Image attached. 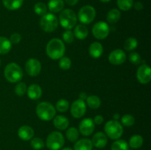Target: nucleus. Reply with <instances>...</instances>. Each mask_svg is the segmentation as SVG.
<instances>
[{
	"instance_id": "nucleus-3",
	"label": "nucleus",
	"mask_w": 151,
	"mask_h": 150,
	"mask_svg": "<svg viewBox=\"0 0 151 150\" xmlns=\"http://www.w3.org/2000/svg\"><path fill=\"white\" fill-rule=\"evenodd\" d=\"M36 114L41 120L48 121L55 116L56 109L51 103L42 101L37 105Z\"/></svg>"
},
{
	"instance_id": "nucleus-1",
	"label": "nucleus",
	"mask_w": 151,
	"mask_h": 150,
	"mask_svg": "<svg viewBox=\"0 0 151 150\" xmlns=\"http://www.w3.org/2000/svg\"><path fill=\"white\" fill-rule=\"evenodd\" d=\"M66 47L64 43L59 38H52L46 46V52L48 57L52 60H58L64 55Z\"/></svg>"
},
{
	"instance_id": "nucleus-14",
	"label": "nucleus",
	"mask_w": 151,
	"mask_h": 150,
	"mask_svg": "<svg viewBox=\"0 0 151 150\" xmlns=\"http://www.w3.org/2000/svg\"><path fill=\"white\" fill-rule=\"evenodd\" d=\"M126 58L127 56L125 51L119 49L113 50L109 55V61L112 65L115 66L123 64L126 60Z\"/></svg>"
},
{
	"instance_id": "nucleus-29",
	"label": "nucleus",
	"mask_w": 151,
	"mask_h": 150,
	"mask_svg": "<svg viewBox=\"0 0 151 150\" xmlns=\"http://www.w3.org/2000/svg\"><path fill=\"white\" fill-rule=\"evenodd\" d=\"M111 150H128L129 146L127 141L122 139H117L111 144Z\"/></svg>"
},
{
	"instance_id": "nucleus-28",
	"label": "nucleus",
	"mask_w": 151,
	"mask_h": 150,
	"mask_svg": "<svg viewBox=\"0 0 151 150\" xmlns=\"http://www.w3.org/2000/svg\"><path fill=\"white\" fill-rule=\"evenodd\" d=\"M66 135L67 139L69 140L70 142L75 143L79 138L80 132L78 131V129L75 127H70L66 130Z\"/></svg>"
},
{
	"instance_id": "nucleus-34",
	"label": "nucleus",
	"mask_w": 151,
	"mask_h": 150,
	"mask_svg": "<svg viewBox=\"0 0 151 150\" xmlns=\"http://www.w3.org/2000/svg\"><path fill=\"white\" fill-rule=\"evenodd\" d=\"M31 147L35 150H41L45 146L44 141L40 138H34L31 139Z\"/></svg>"
},
{
	"instance_id": "nucleus-31",
	"label": "nucleus",
	"mask_w": 151,
	"mask_h": 150,
	"mask_svg": "<svg viewBox=\"0 0 151 150\" xmlns=\"http://www.w3.org/2000/svg\"><path fill=\"white\" fill-rule=\"evenodd\" d=\"M69 108V102L66 99H60L56 102L55 109L60 113H65Z\"/></svg>"
},
{
	"instance_id": "nucleus-39",
	"label": "nucleus",
	"mask_w": 151,
	"mask_h": 150,
	"mask_svg": "<svg viewBox=\"0 0 151 150\" xmlns=\"http://www.w3.org/2000/svg\"><path fill=\"white\" fill-rule=\"evenodd\" d=\"M128 58H129L130 62L134 65H138L141 63V56L136 51H132L128 56Z\"/></svg>"
},
{
	"instance_id": "nucleus-15",
	"label": "nucleus",
	"mask_w": 151,
	"mask_h": 150,
	"mask_svg": "<svg viewBox=\"0 0 151 150\" xmlns=\"http://www.w3.org/2000/svg\"><path fill=\"white\" fill-rule=\"evenodd\" d=\"M91 143L94 146L98 149H103L107 145L108 138L103 132H97L93 135Z\"/></svg>"
},
{
	"instance_id": "nucleus-25",
	"label": "nucleus",
	"mask_w": 151,
	"mask_h": 150,
	"mask_svg": "<svg viewBox=\"0 0 151 150\" xmlns=\"http://www.w3.org/2000/svg\"><path fill=\"white\" fill-rule=\"evenodd\" d=\"M143 143H144V139H143L142 136L139 135H134L130 138L128 146L133 149H137L142 147Z\"/></svg>"
},
{
	"instance_id": "nucleus-21",
	"label": "nucleus",
	"mask_w": 151,
	"mask_h": 150,
	"mask_svg": "<svg viewBox=\"0 0 151 150\" xmlns=\"http://www.w3.org/2000/svg\"><path fill=\"white\" fill-rule=\"evenodd\" d=\"M64 1L63 0H50L48 2L47 8L52 13H60L63 10Z\"/></svg>"
},
{
	"instance_id": "nucleus-32",
	"label": "nucleus",
	"mask_w": 151,
	"mask_h": 150,
	"mask_svg": "<svg viewBox=\"0 0 151 150\" xmlns=\"http://www.w3.org/2000/svg\"><path fill=\"white\" fill-rule=\"evenodd\" d=\"M116 3L119 10L122 11H128L133 7L134 0H117Z\"/></svg>"
},
{
	"instance_id": "nucleus-7",
	"label": "nucleus",
	"mask_w": 151,
	"mask_h": 150,
	"mask_svg": "<svg viewBox=\"0 0 151 150\" xmlns=\"http://www.w3.org/2000/svg\"><path fill=\"white\" fill-rule=\"evenodd\" d=\"M58 19L54 13H46L40 20V26L46 32H52L58 26Z\"/></svg>"
},
{
	"instance_id": "nucleus-16",
	"label": "nucleus",
	"mask_w": 151,
	"mask_h": 150,
	"mask_svg": "<svg viewBox=\"0 0 151 150\" xmlns=\"http://www.w3.org/2000/svg\"><path fill=\"white\" fill-rule=\"evenodd\" d=\"M34 133L35 132L33 129L28 125L22 126L18 130V135L19 138L25 141L32 139L34 136Z\"/></svg>"
},
{
	"instance_id": "nucleus-24",
	"label": "nucleus",
	"mask_w": 151,
	"mask_h": 150,
	"mask_svg": "<svg viewBox=\"0 0 151 150\" xmlns=\"http://www.w3.org/2000/svg\"><path fill=\"white\" fill-rule=\"evenodd\" d=\"M12 44L6 37L0 36V54H6L11 50Z\"/></svg>"
},
{
	"instance_id": "nucleus-11",
	"label": "nucleus",
	"mask_w": 151,
	"mask_h": 150,
	"mask_svg": "<svg viewBox=\"0 0 151 150\" xmlns=\"http://www.w3.org/2000/svg\"><path fill=\"white\" fill-rule=\"evenodd\" d=\"M137 78L139 82L145 85L151 80V69L147 64H142L139 67L137 72Z\"/></svg>"
},
{
	"instance_id": "nucleus-10",
	"label": "nucleus",
	"mask_w": 151,
	"mask_h": 150,
	"mask_svg": "<svg viewBox=\"0 0 151 150\" xmlns=\"http://www.w3.org/2000/svg\"><path fill=\"white\" fill-rule=\"evenodd\" d=\"M70 112L72 116L75 119H81L86 112V104L84 100L78 99L73 101L70 107Z\"/></svg>"
},
{
	"instance_id": "nucleus-20",
	"label": "nucleus",
	"mask_w": 151,
	"mask_h": 150,
	"mask_svg": "<svg viewBox=\"0 0 151 150\" xmlns=\"http://www.w3.org/2000/svg\"><path fill=\"white\" fill-rule=\"evenodd\" d=\"M92 143L88 138L78 140L74 145V150H92Z\"/></svg>"
},
{
	"instance_id": "nucleus-44",
	"label": "nucleus",
	"mask_w": 151,
	"mask_h": 150,
	"mask_svg": "<svg viewBox=\"0 0 151 150\" xmlns=\"http://www.w3.org/2000/svg\"><path fill=\"white\" fill-rule=\"evenodd\" d=\"M86 98H87V95L86 93L82 92L80 94L79 99H82V100H85V99H86Z\"/></svg>"
},
{
	"instance_id": "nucleus-33",
	"label": "nucleus",
	"mask_w": 151,
	"mask_h": 150,
	"mask_svg": "<svg viewBox=\"0 0 151 150\" xmlns=\"http://www.w3.org/2000/svg\"><path fill=\"white\" fill-rule=\"evenodd\" d=\"M47 7L44 2H38L34 5V11L38 16H44L47 13Z\"/></svg>"
},
{
	"instance_id": "nucleus-37",
	"label": "nucleus",
	"mask_w": 151,
	"mask_h": 150,
	"mask_svg": "<svg viewBox=\"0 0 151 150\" xmlns=\"http://www.w3.org/2000/svg\"><path fill=\"white\" fill-rule=\"evenodd\" d=\"M72 66V61L67 57H62L59 61V67L63 70H69Z\"/></svg>"
},
{
	"instance_id": "nucleus-4",
	"label": "nucleus",
	"mask_w": 151,
	"mask_h": 150,
	"mask_svg": "<svg viewBox=\"0 0 151 150\" xmlns=\"http://www.w3.org/2000/svg\"><path fill=\"white\" fill-rule=\"evenodd\" d=\"M78 21V17L75 11L71 9L63 10L59 16L58 22L66 29H71L76 26Z\"/></svg>"
},
{
	"instance_id": "nucleus-2",
	"label": "nucleus",
	"mask_w": 151,
	"mask_h": 150,
	"mask_svg": "<svg viewBox=\"0 0 151 150\" xmlns=\"http://www.w3.org/2000/svg\"><path fill=\"white\" fill-rule=\"evenodd\" d=\"M5 79L11 83H16L23 78V71L19 65L16 63H10L6 66L4 71Z\"/></svg>"
},
{
	"instance_id": "nucleus-22",
	"label": "nucleus",
	"mask_w": 151,
	"mask_h": 150,
	"mask_svg": "<svg viewBox=\"0 0 151 150\" xmlns=\"http://www.w3.org/2000/svg\"><path fill=\"white\" fill-rule=\"evenodd\" d=\"M74 35L79 40H84L88 35V31L84 24H78L75 27Z\"/></svg>"
},
{
	"instance_id": "nucleus-17",
	"label": "nucleus",
	"mask_w": 151,
	"mask_h": 150,
	"mask_svg": "<svg viewBox=\"0 0 151 150\" xmlns=\"http://www.w3.org/2000/svg\"><path fill=\"white\" fill-rule=\"evenodd\" d=\"M53 119V124L59 130H65L69 126V121L66 116L59 115L55 116Z\"/></svg>"
},
{
	"instance_id": "nucleus-27",
	"label": "nucleus",
	"mask_w": 151,
	"mask_h": 150,
	"mask_svg": "<svg viewBox=\"0 0 151 150\" xmlns=\"http://www.w3.org/2000/svg\"><path fill=\"white\" fill-rule=\"evenodd\" d=\"M86 100L87 105L90 108L94 109V110L99 108L100 105H101V100H100V99L97 96L91 95L89 96H87Z\"/></svg>"
},
{
	"instance_id": "nucleus-43",
	"label": "nucleus",
	"mask_w": 151,
	"mask_h": 150,
	"mask_svg": "<svg viewBox=\"0 0 151 150\" xmlns=\"http://www.w3.org/2000/svg\"><path fill=\"white\" fill-rule=\"evenodd\" d=\"M65 2L69 6H75L78 3L79 0H64Z\"/></svg>"
},
{
	"instance_id": "nucleus-35",
	"label": "nucleus",
	"mask_w": 151,
	"mask_h": 150,
	"mask_svg": "<svg viewBox=\"0 0 151 150\" xmlns=\"http://www.w3.org/2000/svg\"><path fill=\"white\" fill-rule=\"evenodd\" d=\"M135 123V119L132 115L125 114L121 118V124L125 126H131Z\"/></svg>"
},
{
	"instance_id": "nucleus-23",
	"label": "nucleus",
	"mask_w": 151,
	"mask_h": 150,
	"mask_svg": "<svg viewBox=\"0 0 151 150\" xmlns=\"http://www.w3.org/2000/svg\"><path fill=\"white\" fill-rule=\"evenodd\" d=\"M24 0H2V3L5 8L9 10H16L23 4Z\"/></svg>"
},
{
	"instance_id": "nucleus-26",
	"label": "nucleus",
	"mask_w": 151,
	"mask_h": 150,
	"mask_svg": "<svg viewBox=\"0 0 151 150\" xmlns=\"http://www.w3.org/2000/svg\"><path fill=\"white\" fill-rule=\"evenodd\" d=\"M121 18V13L118 9H111L107 14V21L109 24H116Z\"/></svg>"
},
{
	"instance_id": "nucleus-40",
	"label": "nucleus",
	"mask_w": 151,
	"mask_h": 150,
	"mask_svg": "<svg viewBox=\"0 0 151 150\" xmlns=\"http://www.w3.org/2000/svg\"><path fill=\"white\" fill-rule=\"evenodd\" d=\"M10 41L12 44H18L21 41H22V36L19 33H13L10 35Z\"/></svg>"
},
{
	"instance_id": "nucleus-41",
	"label": "nucleus",
	"mask_w": 151,
	"mask_h": 150,
	"mask_svg": "<svg viewBox=\"0 0 151 150\" xmlns=\"http://www.w3.org/2000/svg\"><path fill=\"white\" fill-rule=\"evenodd\" d=\"M94 123L95 124L97 125H100L103 124V122L104 121V118L101 116V115H97V116L94 117Z\"/></svg>"
},
{
	"instance_id": "nucleus-36",
	"label": "nucleus",
	"mask_w": 151,
	"mask_h": 150,
	"mask_svg": "<svg viewBox=\"0 0 151 150\" xmlns=\"http://www.w3.org/2000/svg\"><path fill=\"white\" fill-rule=\"evenodd\" d=\"M27 85L24 82H20L16 85L15 87V93H16V95L19 96H24L27 93Z\"/></svg>"
},
{
	"instance_id": "nucleus-12",
	"label": "nucleus",
	"mask_w": 151,
	"mask_h": 150,
	"mask_svg": "<svg viewBox=\"0 0 151 150\" xmlns=\"http://www.w3.org/2000/svg\"><path fill=\"white\" fill-rule=\"evenodd\" d=\"M25 70L30 76H37L41 71V64L39 60L35 58H30L26 62Z\"/></svg>"
},
{
	"instance_id": "nucleus-47",
	"label": "nucleus",
	"mask_w": 151,
	"mask_h": 150,
	"mask_svg": "<svg viewBox=\"0 0 151 150\" xmlns=\"http://www.w3.org/2000/svg\"><path fill=\"white\" fill-rule=\"evenodd\" d=\"M100 1H102V2L106 3V2H109V1H110L111 0H100Z\"/></svg>"
},
{
	"instance_id": "nucleus-13",
	"label": "nucleus",
	"mask_w": 151,
	"mask_h": 150,
	"mask_svg": "<svg viewBox=\"0 0 151 150\" xmlns=\"http://www.w3.org/2000/svg\"><path fill=\"white\" fill-rule=\"evenodd\" d=\"M95 129V124L90 118H86L81 121L79 124V132L83 136H89Z\"/></svg>"
},
{
	"instance_id": "nucleus-49",
	"label": "nucleus",
	"mask_w": 151,
	"mask_h": 150,
	"mask_svg": "<svg viewBox=\"0 0 151 150\" xmlns=\"http://www.w3.org/2000/svg\"><path fill=\"white\" fill-rule=\"evenodd\" d=\"M128 150H134V149H128Z\"/></svg>"
},
{
	"instance_id": "nucleus-42",
	"label": "nucleus",
	"mask_w": 151,
	"mask_h": 150,
	"mask_svg": "<svg viewBox=\"0 0 151 150\" xmlns=\"http://www.w3.org/2000/svg\"><path fill=\"white\" fill-rule=\"evenodd\" d=\"M133 6L134 7V9H135L136 10H138V11L142 10L143 9V7H144L143 4L141 2V1H137V2H135L134 4H133Z\"/></svg>"
},
{
	"instance_id": "nucleus-5",
	"label": "nucleus",
	"mask_w": 151,
	"mask_h": 150,
	"mask_svg": "<svg viewBox=\"0 0 151 150\" xmlns=\"http://www.w3.org/2000/svg\"><path fill=\"white\" fill-rule=\"evenodd\" d=\"M104 129L106 136L112 140L119 139L123 134L122 125L116 120H111L106 122Z\"/></svg>"
},
{
	"instance_id": "nucleus-38",
	"label": "nucleus",
	"mask_w": 151,
	"mask_h": 150,
	"mask_svg": "<svg viewBox=\"0 0 151 150\" xmlns=\"http://www.w3.org/2000/svg\"><path fill=\"white\" fill-rule=\"evenodd\" d=\"M62 38L64 42L67 44H72L75 40V35H74L73 32H72L69 29H66L62 35Z\"/></svg>"
},
{
	"instance_id": "nucleus-30",
	"label": "nucleus",
	"mask_w": 151,
	"mask_h": 150,
	"mask_svg": "<svg viewBox=\"0 0 151 150\" xmlns=\"http://www.w3.org/2000/svg\"><path fill=\"white\" fill-rule=\"evenodd\" d=\"M138 46V41H137V38H134V37H131L128 38L126 41H125L124 44V47L126 51H133Z\"/></svg>"
},
{
	"instance_id": "nucleus-46",
	"label": "nucleus",
	"mask_w": 151,
	"mask_h": 150,
	"mask_svg": "<svg viewBox=\"0 0 151 150\" xmlns=\"http://www.w3.org/2000/svg\"><path fill=\"white\" fill-rule=\"evenodd\" d=\"M61 150H74V149H73L70 148V147H66V148L62 149Z\"/></svg>"
},
{
	"instance_id": "nucleus-48",
	"label": "nucleus",
	"mask_w": 151,
	"mask_h": 150,
	"mask_svg": "<svg viewBox=\"0 0 151 150\" xmlns=\"http://www.w3.org/2000/svg\"><path fill=\"white\" fill-rule=\"evenodd\" d=\"M0 66H1V60H0Z\"/></svg>"
},
{
	"instance_id": "nucleus-19",
	"label": "nucleus",
	"mask_w": 151,
	"mask_h": 150,
	"mask_svg": "<svg viewBox=\"0 0 151 150\" xmlns=\"http://www.w3.org/2000/svg\"><path fill=\"white\" fill-rule=\"evenodd\" d=\"M90 56L94 59H97L102 56L103 53V47L100 42H94L90 45L88 49Z\"/></svg>"
},
{
	"instance_id": "nucleus-8",
	"label": "nucleus",
	"mask_w": 151,
	"mask_h": 150,
	"mask_svg": "<svg viewBox=\"0 0 151 150\" xmlns=\"http://www.w3.org/2000/svg\"><path fill=\"white\" fill-rule=\"evenodd\" d=\"M78 19L83 24H89L96 17V10L91 5L83 6L78 13Z\"/></svg>"
},
{
	"instance_id": "nucleus-9",
	"label": "nucleus",
	"mask_w": 151,
	"mask_h": 150,
	"mask_svg": "<svg viewBox=\"0 0 151 150\" xmlns=\"http://www.w3.org/2000/svg\"><path fill=\"white\" fill-rule=\"evenodd\" d=\"M110 32V28L106 22L100 21L94 24L92 27V34L94 38L98 40H103L107 38Z\"/></svg>"
},
{
	"instance_id": "nucleus-18",
	"label": "nucleus",
	"mask_w": 151,
	"mask_h": 150,
	"mask_svg": "<svg viewBox=\"0 0 151 150\" xmlns=\"http://www.w3.org/2000/svg\"><path fill=\"white\" fill-rule=\"evenodd\" d=\"M27 96L30 99H38L42 95V89L41 86L37 84H32L27 89Z\"/></svg>"
},
{
	"instance_id": "nucleus-45",
	"label": "nucleus",
	"mask_w": 151,
	"mask_h": 150,
	"mask_svg": "<svg viewBox=\"0 0 151 150\" xmlns=\"http://www.w3.org/2000/svg\"><path fill=\"white\" fill-rule=\"evenodd\" d=\"M119 116H120V115L119 114V113H115V114H114L113 116V118H114V120H116V121H118V119H119Z\"/></svg>"
},
{
	"instance_id": "nucleus-6",
	"label": "nucleus",
	"mask_w": 151,
	"mask_h": 150,
	"mask_svg": "<svg viewBox=\"0 0 151 150\" xmlns=\"http://www.w3.org/2000/svg\"><path fill=\"white\" fill-rule=\"evenodd\" d=\"M65 144L63 134L58 131L50 132L47 138L46 145L50 150H60Z\"/></svg>"
}]
</instances>
